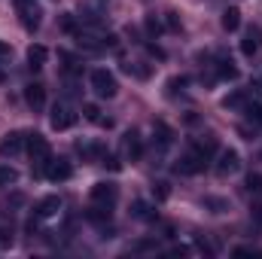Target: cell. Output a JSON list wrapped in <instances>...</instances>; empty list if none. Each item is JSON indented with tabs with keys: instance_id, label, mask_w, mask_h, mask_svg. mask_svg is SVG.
<instances>
[{
	"instance_id": "cell-5",
	"label": "cell",
	"mask_w": 262,
	"mask_h": 259,
	"mask_svg": "<svg viewBox=\"0 0 262 259\" xmlns=\"http://www.w3.org/2000/svg\"><path fill=\"white\" fill-rule=\"evenodd\" d=\"M18 15H21V25L28 31H37L40 21H43V9L34 3V0H18Z\"/></svg>"
},
{
	"instance_id": "cell-37",
	"label": "cell",
	"mask_w": 262,
	"mask_h": 259,
	"mask_svg": "<svg viewBox=\"0 0 262 259\" xmlns=\"http://www.w3.org/2000/svg\"><path fill=\"white\" fill-rule=\"evenodd\" d=\"M3 79H6V76H3V70H0V82H3Z\"/></svg>"
},
{
	"instance_id": "cell-33",
	"label": "cell",
	"mask_w": 262,
	"mask_h": 259,
	"mask_svg": "<svg viewBox=\"0 0 262 259\" xmlns=\"http://www.w3.org/2000/svg\"><path fill=\"white\" fill-rule=\"evenodd\" d=\"M195 247L201 250V253H207V256H213V247H210L207 241H201V238H195Z\"/></svg>"
},
{
	"instance_id": "cell-4",
	"label": "cell",
	"mask_w": 262,
	"mask_h": 259,
	"mask_svg": "<svg viewBox=\"0 0 262 259\" xmlns=\"http://www.w3.org/2000/svg\"><path fill=\"white\" fill-rule=\"evenodd\" d=\"M92 204H104V207H113L116 204V198H119V186L116 183H107V180H101V183H95L92 186Z\"/></svg>"
},
{
	"instance_id": "cell-12",
	"label": "cell",
	"mask_w": 262,
	"mask_h": 259,
	"mask_svg": "<svg viewBox=\"0 0 262 259\" xmlns=\"http://www.w3.org/2000/svg\"><path fill=\"white\" fill-rule=\"evenodd\" d=\"M25 149V134L21 131H12V134H6L3 140H0V156L6 159V156H18Z\"/></svg>"
},
{
	"instance_id": "cell-16",
	"label": "cell",
	"mask_w": 262,
	"mask_h": 259,
	"mask_svg": "<svg viewBox=\"0 0 262 259\" xmlns=\"http://www.w3.org/2000/svg\"><path fill=\"white\" fill-rule=\"evenodd\" d=\"M241 28V9L238 6H229V9H223V31H238Z\"/></svg>"
},
{
	"instance_id": "cell-29",
	"label": "cell",
	"mask_w": 262,
	"mask_h": 259,
	"mask_svg": "<svg viewBox=\"0 0 262 259\" xmlns=\"http://www.w3.org/2000/svg\"><path fill=\"white\" fill-rule=\"evenodd\" d=\"M82 116H85L89 122H98V119H101V110H98L95 104H82Z\"/></svg>"
},
{
	"instance_id": "cell-32",
	"label": "cell",
	"mask_w": 262,
	"mask_h": 259,
	"mask_svg": "<svg viewBox=\"0 0 262 259\" xmlns=\"http://www.w3.org/2000/svg\"><path fill=\"white\" fill-rule=\"evenodd\" d=\"M168 15V28L171 31H180V18H177V12H165Z\"/></svg>"
},
{
	"instance_id": "cell-35",
	"label": "cell",
	"mask_w": 262,
	"mask_h": 259,
	"mask_svg": "<svg viewBox=\"0 0 262 259\" xmlns=\"http://www.w3.org/2000/svg\"><path fill=\"white\" fill-rule=\"evenodd\" d=\"M183 253H189V247H174L171 250V256H183Z\"/></svg>"
},
{
	"instance_id": "cell-20",
	"label": "cell",
	"mask_w": 262,
	"mask_h": 259,
	"mask_svg": "<svg viewBox=\"0 0 262 259\" xmlns=\"http://www.w3.org/2000/svg\"><path fill=\"white\" fill-rule=\"evenodd\" d=\"M192 146H195L198 153H201V156H204V159L210 162V156L216 153V137H210V134H207V137H198V140L192 143Z\"/></svg>"
},
{
	"instance_id": "cell-6",
	"label": "cell",
	"mask_w": 262,
	"mask_h": 259,
	"mask_svg": "<svg viewBox=\"0 0 262 259\" xmlns=\"http://www.w3.org/2000/svg\"><path fill=\"white\" fill-rule=\"evenodd\" d=\"M49 125L55 131H67L76 125V113L67 107V104H55L52 107V113H49Z\"/></svg>"
},
{
	"instance_id": "cell-11",
	"label": "cell",
	"mask_w": 262,
	"mask_h": 259,
	"mask_svg": "<svg viewBox=\"0 0 262 259\" xmlns=\"http://www.w3.org/2000/svg\"><path fill=\"white\" fill-rule=\"evenodd\" d=\"M61 210V198L58 195H46V198H40V204L34 207V217L37 220H49V217H55Z\"/></svg>"
},
{
	"instance_id": "cell-21",
	"label": "cell",
	"mask_w": 262,
	"mask_h": 259,
	"mask_svg": "<svg viewBox=\"0 0 262 259\" xmlns=\"http://www.w3.org/2000/svg\"><path fill=\"white\" fill-rule=\"evenodd\" d=\"M244 116H247L253 125H262V101H247V104H244Z\"/></svg>"
},
{
	"instance_id": "cell-15",
	"label": "cell",
	"mask_w": 262,
	"mask_h": 259,
	"mask_svg": "<svg viewBox=\"0 0 262 259\" xmlns=\"http://www.w3.org/2000/svg\"><path fill=\"white\" fill-rule=\"evenodd\" d=\"M131 217H134V220H156V207H152L149 201L137 198V201H131Z\"/></svg>"
},
{
	"instance_id": "cell-26",
	"label": "cell",
	"mask_w": 262,
	"mask_h": 259,
	"mask_svg": "<svg viewBox=\"0 0 262 259\" xmlns=\"http://www.w3.org/2000/svg\"><path fill=\"white\" fill-rule=\"evenodd\" d=\"M58 58L64 61V70H67V73H76V70H79V61H76L70 52H64V49H61V52H58Z\"/></svg>"
},
{
	"instance_id": "cell-24",
	"label": "cell",
	"mask_w": 262,
	"mask_h": 259,
	"mask_svg": "<svg viewBox=\"0 0 262 259\" xmlns=\"http://www.w3.org/2000/svg\"><path fill=\"white\" fill-rule=\"evenodd\" d=\"M143 28H146V34H149V37H159V34H162V21H159L152 12L143 18Z\"/></svg>"
},
{
	"instance_id": "cell-22",
	"label": "cell",
	"mask_w": 262,
	"mask_h": 259,
	"mask_svg": "<svg viewBox=\"0 0 262 259\" xmlns=\"http://www.w3.org/2000/svg\"><path fill=\"white\" fill-rule=\"evenodd\" d=\"M201 204H204L210 213H226V210H229V201H226V198H216V195H207Z\"/></svg>"
},
{
	"instance_id": "cell-7",
	"label": "cell",
	"mask_w": 262,
	"mask_h": 259,
	"mask_svg": "<svg viewBox=\"0 0 262 259\" xmlns=\"http://www.w3.org/2000/svg\"><path fill=\"white\" fill-rule=\"evenodd\" d=\"M43 174H46V180H52V183H64V180L73 177V168H70L67 159H49L46 168H43Z\"/></svg>"
},
{
	"instance_id": "cell-17",
	"label": "cell",
	"mask_w": 262,
	"mask_h": 259,
	"mask_svg": "<svg viewBox=\"0 0 262 259\" xmlns=\"http://www.w3.org/2000/svg\"><path fill=\"white\" fill-rule=\"evenodd\" d=\"M216 79H238V67L232 64V58L226 55L216 58Z\"/></svg>"
},
{
	"instance_id": "cell-23",
	"label": "cell",
	"mask_w": 262,
	"mask_h": 259,
	"mask_svg": "<svg viewBox=\"0 0 262 259\" xmlns=\"http://www.w3.org/2000/svg\"><path fill=\"white\" fill-rule=\"evenodd\" d=\"M15 180H18V171L9 165H0V186H12Z\"/></svg>"
},
{
	"instance_id": "cell-36",
	"label": "cell",
	"mask_w": 262,
	"mask_h": 259,
	"mask_svg": "<svg viewBox=\"0 0 262 259\" xmlns=\"http://www.w3.org/2000/svg\"><path fill=\"white\" fill-rule=\"evenodd\" d=\"M6 55H9V46H6V43H3V40H0V61H3V58H6Z\"/></svg>"
},
{
	"instance_id": "cell-19",
	"label": "cell",
	"mask_w": 262,
	"mask_h": 259,
	"mask_svg": "<svg viewBox=\"0 0 262 259\" xmlns=\"http://www.w3.org/2000/svg\"><path fill=\"white\" fill-rule=\"evenodd\" d=\"M247 101H250V92H232V95L223 101V107H226V110H244Z\"/></svg>"
},
{
	"instance_id": "cell-3",
	"label": "cell",
	"mask_w": 262,
	"mask_h": 259,
	"mask_svg": "<svg viewBox=\"0 0 262 259\" xmlns=\"http://www.w3.org/2000/svg\"><path fill=\"white\" fill-rule=\"evenodd\" d=\"M204 165H207V159L198 153L195 146L189 149V153H183L180 159H177V165H174V174H183V177H195L204 171Z\"/></svg>"
},
{
	"instance_id": "cell-18",
	"label": "cell",
	"mask_w": 262,
	"mask_h": 259,
	"mask_svg": "<svg viewBox=\"0 0 262 259\" xmlns=\"http://www.w3.org/2000/svg\"><path fill=\"white\" fill-rule=\"evenodd\" d=\"M241 52H244L247 58H253V55L259 52V31H247V37L241 40Z\"/></svg>"
},
{
	"instance_id": "cell-9",
	"label": "cell",
	"mask_w": 262,
	"mask_h": 259,
	"mask_svg": "<svg viewBox=\"0 0 262 259\" xmlns=\"http://www.w3.org/2000/svg\"><path fill=\"white\" fill-rule=\"evenodd\" d=\"M152 143H156V149H159V153H165V149L174 143V128H171L168 122H162V119H159V122H152Z\"/></svg>"
},
{
	"instance_id": "cell-8",
	"label": "cell",
	"mask_w": 262,
	"mask_h": 259,
	"mask_svg": "<svg viewBox=\"0 0 262 259\" xmlns=\"http://www.w3.org/2000/svg\"><path fill=\"white\" fill-rule=\"evenodd\" d=\"M238 168H241L238 149H220V153H216V174H220V177H229V174H235Z\"/></svg>"
},
{
	"instance_id": "cell-10",
	"label": "cell",
	"mask_w": 262,
	"mask_h": 259,
	"mask_svg": "<svg viewBox=\"0 0 262 259\" xmlns=\"http://www.w3.org/2000/svg\"><path fill=\"white\" fill-rule=\"evenodd\" d=\"M25 101L31 110H43L46 107V85L43 82H28L25 85Z\"/></svg>"
},
{
	"instance_id": "cell-14",
	"label": "cell",
	"mask_w": 262,
	"mask_h": 259,
	"mask_svg": "<svg viewBox=\"0 0 262 259\" xmlns=\"http://www.w3.org/2000/svg\"><path fill=\"white\" fill-rule=\"evenodd\" d=\"M46 58H49V52H46V46H40V43H34V46L28 49V67H31V70H43V67H46Z\"/></svg>"
},
{
	"instance_id": "cell-30",
	"label": "cell",
	"mask_w": 262,
	"mask_h": 259,
	"mask_svg": "<svg viewBox=\"0 0 262 259\" xmlns=\"http://www.w3.org/2000/svg\"><path fill=\"white\" fill-rule=\"evenodd\" d=\"M61 28H64L67 34H76V18H73V15H64V18H61Z\"/></svg>"
},
{
	"instance_id": "cell-1",
	"label": "cell",
	"mask_w": 262,
	"mask_h": 259,
	"mask_svg": "<svg viewBox=\"0 0 262 259\" xmlns=\"http://www.w3.org/2000/svg\"><path fill=\"white\" fill-rule=\"evenodd\" d=\"M25 149H28V156H31V162H34V174H43V168H46V162L52 159V149H49V143H46V137L43 134H25Z\"/></svg>"
},
{
	"instance_id": "cell-13",
	"label": "cell",
	"mask_w": 262,
	"mask_h": 259,
	"mask_svg": "<svg viewBox=\"0 0 262 259\" xmlns=\"http://www.w3.org/2000/svg\"><path fill=\"white\" fill-rule=\"evenodd\" d=\"M122 149H125V156H128L131 162L143 159V140H140L137 131H125V137H122Z\"/></svg>"
},
{
	"instance_id": "cell-31",
	"label": "cell",
	"mask_w": 262,
	"mask_h": 259,
	"mask_svg": "<svg viewBox=\"0 0 262 259\" xmlns=\"http://www.w3.org/2000/svg\"><path fill=\"white\" fill-rule=\"evenodd\" d=\"M134 250H137V253H146V250H156V241H137V244H134Z\"/></svg>"
},
{
	"instance_id": "cell-28",
	"label": "cell",
	"mask_w": 262,
	"mask_h": 259,
	"mask_svg": "<svg viewBox=\"0 0 262 259\" xmlns=\"http://www.w3.org/2000/svg\"><path fill=\"white\" fill-rule=\"evenodd\" d=\"M152 195H156V201H165V198L171 195V186H168L165 180H159V183L152 186Z\"/></svg>"
},
{
	"instance_id": "cell-27",
	"label": "cell",
	"mask_w": 262,
	"mask_h": 259,
	"mask_svg": "<svg viewBox=\"0 0 262 259\" xmlns=\"http://www.w3.org/2000/svg\"><path fill=\"white\" fill-rule=\"evenodd\" d=\"M101 165H104V168H110V171H119V168H122V162H119L113 153H104V156H101Z\"/></svg>"
},
{
	"instance_id": "cell-2",
	"label": "cell",
	"mask_w": 262,
	"mask_h": 259,
	"mask_svg": "<svg viewBox=\"0 0 262 259\" xmlns=\"http://www.w3.org/2000/svg\"><path fill=\"white\" fill-rule=\"evenodd\" d=\"M89 82H92V92H95L98 98H116V92H119V82H116V76H113L110 70H104V67L92 70Z\"/></svg>"
},
{
	"instance_id": "cell-34",
	"label": "cell",
	"mask_w": 262,
	"mask_h": 259,
	"mask_svg": "<svg viewBox=\"0 0 262 259\" xmlns=\"http://www.w3.org/2000/svg\"><path fill=\"white\" fill-rule=\"evenodd\" d=\"M149 49V55H156V58H165V49H159V46H146Z\"/></svg>"
},
{
	"instance_id": "cell-25",
	"label": "cell",
	"mask_w": 262,
	"mask_h": 259,
	"mask_svg": "<svg viewBox=\"0 0 262 259\" xmlns=\"http://www.w3.org/2000/svg\"><path fill=\"white\" fill-rule=\"evenodd\" d=\"M247 192H253V195H259V192H262V174H259V171L247 174Z\"/></svg>"
}]
</instances>
